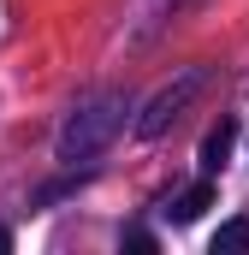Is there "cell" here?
<instances>
[{"instance_id": "1", "label": "cell", "mask_w": 249, "mask_h": 255, "mask_svg": "<svg viewBox=\"0 0 249 255\" xmlns=\"http://www.w3.org/2000/svg\"><path fill=\"white\" fill-rule=\"evenodd\" d=\"M124 125V101L119 95H95V101H83L60 130V160H89V154H101L107 142H113V130Z\"/></svg>"}, {"instance_id": "2", "label": "cell", "mask_w": 249, "mask_h": 255, "mask_svg": "<svg viewBox=\"0 0 249 255\" xmlns=\"http://www.w3.org/2000/svg\"><path fill=\"white\" fill-rule=\"evenodd\" d=\"M202 83H208V71H202V65H190V71L172 83V89H160V95L142 107V119H136V136H160V130H166V125H172V119L190 107V101L202 95Z\"/></svg>"}, {"instance_id": "3", "label": "cell", "mask_w": 249, "mask_h": 255, "mask_svg": "<svg viewBox=\"0 0 249 255\" xmlns=\"http://www.w3.org/2000/svg\"><path fill=\"white\" fill-rule=\"evenodd\" d=\"M232 142H238V125H232V119H220V125L202 136V172H220V166L232 160Z\"/></svg>"}, {"instance_id": "4", "label": "cell", "mask_w": 249, "mask_h": 255, "mask_svg": "<svg viewBox=\"0 0 249 255\" xmlns=\"http://www.w3.org/2000/svg\"><path fill=\"white\" fill-rule=\"evenodd\" d=\"M208 208H214V184H208V178H202V184H190L184 196H172V208H166V214H172V220H178V226H190V220H202V214H208Z\"/></svg>"}, {"instance_id": "5", "label": "cell", "mask_w": 249, "mask_h": 255, "mask_svg": "<svg viewBox=\"0 0 249 255\" xmlns=\"http://www.w3.org/2000/svg\"><path fill=\"white\" fill-rule=\"evenodd\" d=\"M249 250V220H226L214 232V255H244Z\"/></svg>"}, {"instance_id": "6", "label": "cell", "mask_w": 249, "mask_h": 255, "mask_svg": "<svg viewBox=\"0 0 249 255\" xmlns=\"http://www.w3.org/2000/svg\"><path fill=\"white\" fill-rule=\"evenodd\" d=\"M6 250H12V232H6V226H0V255H6Z\"/></svg>"}]
</instances>
